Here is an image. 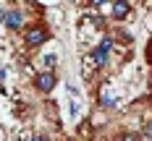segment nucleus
Returning <instances> with one entry per match:
<instances>
[{
  "label": "nucleus",
  "instance_id": "nucleus-1",
  "mask_svg": "<svg viewBox=\"0 0 152 141\" xmlns=\"http://www.w3.org/2000/svg\"><path fill=\"white\" fill-rule=\"evenodd\" d=\"M50 39V31L45 29V26H31L26 34H24V42H26V47H42Z\"/></svg>",
  "mask_w": 152,
  "mask_h": 141
},
{
  "label": "nucleus",
  "instance_id": "nucleus-2",
  "mask_svg": "<svg viewBox=\"0 0 152 141\" xmlns=\"http://www.w3.org/2000/svg\"><path fill=\"white\" fill-rule=\"evenodd\" d=\"M110 50H113V39H110V37H105V39L97 45V50L89 55L92 63H94V68H102V65L107 63V55H110Z\"/></svg>",
  "mask_w": 152,
  "mask_h": 141
},
{
  "label": "nucleus",
  "instance_id": "nucleus-3",
  "mask_svg": "<svg viewBox=\"0 0 152 141\" xmlns=\"http://www.w3.org/2000/svg\"><path fill=\"white\" fill-rule=\"evenodd\" d=\"M55 84H58V78H55L53 71H42V73H37V78H34V86H37L42 94H50L53 89H55Z\"/></svg>",
  "mask_w": 152,
  "mask_h": 141
},
{
  "label": "nucleus",
  "instance_id": "nucleus-4",
  "mask_svg": "<svg viewBox=\"0 0 152 141\" xmlns=\"http://www.w3.org/2000/svg\"><path fill=\"white\" fill-rule=\"evenodd\" d=\"M3 24H5L11 31L21 29V24H24V13H21L18 8H11V11H5V18H3Z\"/></svg>",
  "mask_w": 152,
  "mask_h": 141
},
{
  "label": "nucleus",
  "instance_id": "nucleus-5",
  "mask_svg": "<svg viewBox=\"0 0 152 141\" xmlns=\"http://www.w3.org/2000/svg\"><path fill=\"white\" fill-rule=\"evenodd\" d=\"M129 13H131V5H129L126 0H115V3H113V18H115V21L129 18Z\"/></svg>",
  "mask_w": 152,
  "mask_h": 141
},
{
  "label": "nucleus",
  "instance_id": "nucleus-6",
  "mask_svg": "<svg viewBox=\"0 0 152 141\" xmlns=\"http://www.w3.org/2000/svg\"><path fill=\"white\" fill-rule=\"evenodd\" d=\"M100 105H105V107L115 105V97H113V92H105V89H102V94H100Z\"/></svg>",
  "mask_w": 152,
  "mask_h": 141
},
{
  "label": "nucleus",
  "instance_id": "nucleus-7",
  "mask_svg": "<svg viewBox=\"0 0 152 141\" xmlns=\"http://www.w3.org/2000/svg\"><path fill=\"white\" fill-rule=\"evenodd\" d=\"M144 139H152V123L147 125V128H144Z\"/></svg>",
  "mask_w": 152,
  "mask_h": 141
},
{
  "label": "nucleus",
  "instance_id": "nucleus-8",
  "mask_svg": "<svg viewBox=\"0 0 152 141\" xmlns=\"http://www.w3.org/2000/svg\"><path fill=\"white\" fill-rule=\"evenodd\" d=\"M89 3H92V5H105L107 0H89Z\"/></svg>",
  "mask_w": 152,
  "mask_h": 141
},
{
  "label": "nucleus",
  "instance_id": "nucleus-9",
  "mask_svg": "<svg viewBox=\"0 0 152 141\" xmlns=\"http://www.w3.org/2000/svg\"><path fill=\"white\" fill-rule=\"evenodd\" d=\"M3 18H5V11H0V24H3Z\"/></svg>",
  "mask_w": 152,
  "mask_h": 141
}]
</instances>
